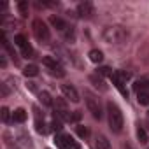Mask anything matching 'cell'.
Wrapping results in <instances>:
<instances>
[{
    "label": "cell",
    "mask_w": 149,
    "mask_h": 149,
    "mask_svg": "<svg viewBox=\"0 0 149 149\" xmlns=\"http://www.w3.org/2000/svg\"><path fill=\"white\" fill-rule=\"evenodd\" d=\"M81 118H83L81 111H74V112H72V118H70V123H79Z\"/></svg>",
    "instance_id": "obj_26"
},
{
    "label": "cell",
    "mask_w": 149,
    "mask_h": 149,
    "mask_svg": "<svg viewBox=\"0 0 149 149\" xmlns=\"http://www.w3.org/2000/svg\"><path fill=\"white\" fill-rule=\"evenodd\" d=\"M111 79H112V83H114V86H116V88L119 90V93H121L123 97H126V98H128V90H126V86H125L126 83H125V81H121V79H119V77L116 76V74H114V76H112Z\"/></svg>",
    "instance_id": "obj_13"
},
{
    "label": "cell",
    "mask_w": 149,
    "mask_h": 149,
    "mask_svg": "<svg viewBox=\"0 0 149 149\" xmlns=\"http://www.w3.org/2000/svg\"><path fill=\"white\" fill-rule=\"evenodd\" d=\"M14 44L19 47V51H21V54L25 56V58H33V47L30 46V42H28V39L23 35V33H18V35H14Z\"/></svg>",
    "instance_id": "obj_7"
},
{
    "label": "cell",
    "mask_w": 149,
    "mask_h": 149,
    "mask_svg": "<svg viewBox=\"0 0 149 149\" xmlns=\"http://www.w3.org/2000/svg\"><path fill=\"white\" fill-rule=\"evenodd\" d=\"M37 74H39V67L33 65V63H30V65H26V67L23 68V76H25V77H35Z\"/></svg>",
    "instance_id": "obj_16"
},
{
    "label": "cell",
    "mask_w": 149,
    "mask_h": 149,
    "mask_svg": "<svg viewBox=\"0 0 149 149\" xmlns=\"http://www.w3.org/2000/svg\"><path fill=\"white\" fill-rule=\"evenodd\" d=\"M39 102H40L42 105H46V107H51V105L54 104V98H51V95H49L47 91H40V93H39Z\"/></svg>",
    "instance_id": "obj_15"
},
{
    "label": "cell",
    "mask_w": 149,
    "mask_h": 149,
    "mask_svg": "<svg viewBox=\"0 0 149 149\" xmlns=\"http://www.w3.org/2000/svg\"><path fill=\"white\" fill-rule=\"evenodd\" d=\"M0 116H2V121H4V123H6V125H7V123H9V121H11V118H13V116H11V112H9V109H7V107H2V111H0Z\"/></svg>",
    "instance_id": "obj_25"
},
{
    "label": "cell",
    "mask_w": 149,
    "mask_h": 149,
    "mask_svg": "<svg viewBox=\"0 0 149 149\" xmlns=\"http://www.w3.org/2000/svg\"><path fill=\"white\" fill-rule=\"evenodd\" d=\"M26 86H28V88H30L32 91H37V88H35V83H28Z\"/></svg>",
    "instance_id": "obj_29"
},
{
    "label": "cell",
    "mask_w": 149,
    "mask_h": 149,
    "mask_svg": "<svg viewBox=\"0 0 149 149\" xmlns=\"http://www.w3.org/2000/svg\"><path fill=\"white\" fill-rule=\"evenodd\" d=\"M77 14H79L81 18H84V19L93 18V14H95L93 4H91V2H81V4L77 6Z\"/></svg>",
    "instance_id": "obj_9"
},
{
    "label": "cell",
    "mask_w": 149,
    "mask_h": 149,
    "mask_svg": "<svg viewBox=\"0 0 149 149\" xmlns=\"http://www.w3.org/2000/svg\"><path fill=\"white\" fill-rule=\"evenodd\" d=\"M137 139H139L142 144H146V142H147V132H146L142 126H139V128H137Z\"/></svg>",
    "instance_id": "obj_23"
},
{
    "label": "cell",
    "mask_w": 149,
    "mask_h": 149,
    "mask_svg": "<svg viewBox=\"0 0 149 149\" xmlns=\"http://www.w3.org/2000/svg\"><path fill=\"white\" fill-rule=\"evenodd\" d=\"M76 132H77V135H79L81 139H86V137L90 135L88 126H83V125H77V126H76Z\"/></svg>",
    "instance_id": "obj_22"
},
{
    "label": "cell",
    "mask_w": 149,
    "mask_h": 149,
    "mask_svg": "<svg viewBox=\"0 0 149 149\" xmlns=\"http://www.w3.org/2000/svg\"><path fill=\"white\" fill-rule=\"evenodd\" d=\"M84 100H86V107H88V111L91 112V116L95 118V119H102V116H104V111H102V104H100V98L97 97V95H93L91 91H84Z\"/></svg>",
    "instance_id": "obj_3"
},
{
    "label": "cell",
    "mask_w": 149,
    "mask_h": 149,
    "mask_svg": "<svg viewBox=\"0 0 149 149\" xmlns=\"http://www.w3.org/2000/svg\"><path fill=\"white\" fill-rule=\"evenodd\" d=\"M107 118H109V126L114 133H121L125 119H123V112L121 109L114 104V102H107Z\"/></svg>",
    "instance_id": "obj_2"
},
{
    "label": "cell",
    "mask_w": 149,
    "mask_h": 149,
    "mask_svg": "<svg viewBox=\"0 0 149 149\" xmlns=\"http://www.w3.org/2000/svg\"><path fill=\"white\" fill-rule=\"evenodd\" d=\"M137 102L140 105H149V91H139L137 93Z\"/></svg>",
    "instance_id": "obj_19"
},
{
    "label": "cell",
    "mask_w": 149,
    "mask_h": 149,
    "mask_svg": "<svg viewBox=\"0 0 149 149\" xmlns=\"http://www.w3.org/2000/svg\"><path fill=\"white\" fill-rule=\"evenodd\" d=\"M61 128H63L61 119L54 116V118H53V121H51V130H54V132H61Z\"/></svg>",
    "instance_id": "obj_21"
},
{
    "label": "cell",
    "mask_w": 149,
    "mask_h": 149,
    "mask_svg": "<svg viewBox=\"0 0 149 149\" xmlns=\"http://www.w3.org/2000/svg\"><path fill=\"white\" fill-rule=\"evenodd\" d=\"M93 147L95 149H111V142L107 140L105 135H97L95 142H93Z\"/></svg>",
    "instance_id": "obj_12"
},
{
    "label": "cell",
    "mask_w": 149,
    "mask_h": 149,
    "mask_svg": "<svg viewBox=\"0 0 149 149\" xmlns=\"http://www.w3.org/2000/svg\"><path fill=\"white\" fill-rule=\"evenodd\" d=\"M32 28H33V35H35V39L39 40V42H47L49 40V28H47V25L42 21V19H33V23H32Z\"/></svg>",
    "instance_id": "obj_5"
},
{
    "label": "cell",
    "mask_w": 149,
    "mask_h": 149,
    "mask_svg": "<svg viewBox=\"0 0 149 149\" xmlns=\"http://www.w3.org/2000/svg\"><path fill=\"white\" fill-rule=\"evenodd\" d=\"M53 107H54V116H56V118H60L61 121H70V118H72V112L68 111V107H67V102H65L63 98H54V104H53Z\"/></svg>",
    "instance_id": "obj_8"
},
{
    "label": "cell",
    "mask_w": 149,
    "mask_h": 149,
    "mask_svg": "<svg viewBox=\"0 0 149 149\" xmlns=\"http://www.w3.org/2000/svg\"><path fill=\"white\" fill-rule=\"evenodd\" d=\"M42 63H44V67L47 68V72L51 74L53 77H63L65 76V68H63V65L58 60H54L51 56H44L42 58Z\"/></svg>",
    "instance_id": "obj_4"
},
{
    "label": "cell",
    "mask_w": 149,
    "mask_h": 149,
    "mask_svg": "<svg viewBox=\"0 0 149 149\" xmlns=\"http://www.w3.org/2000/svg\"><path fill=\"white\" fill-rule=\"evenodd\" d=\"M54 144L58 149H79V142L74 140V137H70L68 133H58Z\"/></svg>",
    "instance_id": "obj_6"
},
{
    "label": "cell",
    "mask_w": 149,
    "mask_h": 149,
    "mask_svg": "<svg viewBox=\"0 0 149 149\" xmlns=\"http://www.w3.org/2000/svg\"><path fill=\"white\" fill-rule=\"evenodd\" d=\"M97 74H98V76H109V77H112V76H114L112 68H109V67H100V68L97 70Z\"/></svg>",
    "instance_id": "obj_24"
},
{
    "label": "cell",
    "mask_w": 149,
    "mask_h": 149,
    "mask_svg": "<svg viewBox=\"0 0 149 149\" xmlns=\"http://www.w3.org/2000/svg\"><path fill=\"white\" fill-rule=\"evenodd\" d=\"M147 116H149V111H147Z\"/></svg>",
    "instance_id": "obj_30"
},
{
    "label": "cell",
    "mask_w": 149,
    "mask_h": 149,
    "mask_svg": "<svg viewBox=\"0 0 149 149\" xmlns=\"http://www.w3.org/2000/svg\"><path fill=\"white\" fill-rule=\"evenodd\" d=\"M90 81L97 86V88H100L102 91H105L107 90V86H105V83H104V79H102V76H98V74H95V76H91L90 77Z\"/></svg>",
    "instance_id": "obj_17"
},
{
    "label": "cell",
    "mask_w": 149,
    "mask_h": 149,
    "mask_svg": "<svg viewBox=\"0 0 149 149\" xmlns=\"http://www.w3.org/2000/svg\"><path fill=\"white\" fill-rule=\"evenodd\" d=\"M88 56H90V60H91L93 63H100V61L104 60V53H102L100 49H91Z\"/></svg>",
    "instance_id": "obj_18"
},
{
    "label": "cell",
    "mask_w": 149,
    "mask_h": 149,
    "mask_svg": "<svg viewBox=\"0 0 149 149\" xmlns=\"http://www.w3.org/2000/svg\"><path fill=\"white\" fill-rule=\"evenodd\" d=\"M49 23L53 25V28H56L58 32H65L68 28V25L65 23V19H61L60 16H51L49 18Z\"/></svg>",
    "instance_id": "obj_11"
},
{
    "label": "cell",
    "mask_w": 149,
    "mask_h": 149,
    "mask_svg": "<svg viewBox=\"0 0 149 149\" xmlns=\"http://www.w3.org/2000/svg\"><path fill=\"white\" fill-rule=\"evenodd\" d=\"M104 40L107 44H112V46H123L128 39V30L121 25H111V26H105L104 33H102Z\"/></svg>",
    "instance_id": "obj_1"
},
{
    "label": "cell",
    "mask_w": 149,
    "mask_h": 149,
    "mask_svg": "<svg viewBox=\"0 0 149 149\" xmlns=\"http://www.w3.org/2000/svg\"><path fill=\"white\" fill-rule=\"evenodd\" d=\"M63 33H65V39H67V40H74V28H72V26H68Z\"/></svg>",
    "instance_id": "obj_27"
},
{
    "label": "cell",
    "mask_w": 149,
    "mask_h": 149,
    "mask_svg": "<svg viewBox=\"0 0 149 149\" xmlns=\"http://www.w3.org/2000/svg\"><path fill=\"white\" fill-rule=\"evenodd\" d=\"M0 65L6 67L7 65V60H6V54H0Z\"/></svg>",
    "instance_id": "obj_28"
},
{
    "label": "cell",
    "mask_w": 149,
    "mask_h": 149,
    "mask_svg": "<svg viewBox=\"0 0 149 149\" xmlns=\"http://www.w3.org/2000/svg\"><path fill=\"white\" fill-rule=\"evenodd\" d=\"M18 11H19V14H21L23 18L28 16V2H26V0H21V2H18Z\"/></svg>",
    "instance_id": "obj_20"
},
{
    "label": "cell",
    "mask_w": 149,
    "mask_h": 149,
    "mask_svg": "<svg viewBox=\"0 0 149 149\" xmlns=\"http://www.w3.org/2000/svg\"><path fill=\"white\" fill-rule=\"evenodd\" d=\"M26 118H28V114H26V111H25L23 107H19V109H16V111L13 112V121H14V123H25Z\"/></svg>",
    "instance_id": "obj_14"
},
{
    "label": "cell",
    "mask_w": 149,
    "mask_h": 149,
    "mask_svg": "<svg viewBox=\"0 0 149 149\" xmlns=\"http://www.w3.org/2000/svg\"><path fill=\"white\" fill-rule=\"evenodd\" d=\"M61 93L65 95V98L67 100H70V102H74V104H77L81 98H79V93H77V90L74 88L72 84H63L61 86Z\"/></svg>",
    "instance_id": "obj_10"
}]
</instances>
